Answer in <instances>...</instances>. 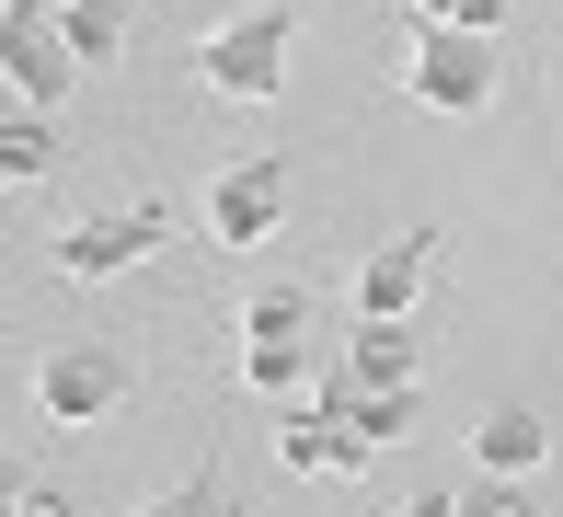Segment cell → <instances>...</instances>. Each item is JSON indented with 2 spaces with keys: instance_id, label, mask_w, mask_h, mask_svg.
<instances>
[{
  "instance_id": "1",
  "label": "cell",
  "mask_w": 563,
  "mask_h": 517,
  "mask_svg": "<svg viewBox=\"0 0 563 517\" xmlns=\"http://www.w3.org/2000/svg\"><path fill=\"white\" fill-rule=\"evenodd\" d=\"M288 58H299V12L288 0H253V12H230L196 35V81L219 103H276L288 92Z\"/></svg>"
},
{
  "instance_id": "2",
  "label": "cell",
  "mask_w": 563,
  "mask_h": 517,
  "mask_svg": "<svg viewBox=\"0 0 563 517\" xmlns=\"http://www.w3.org/2000/svg\"><path fill=\"white\" fill-rule=\"evenodd\" d=\"M185 242V207L173 196H126V207H92V219H69L58 242H46V265L81 276V288H104V276H139L150 253Z\"/></svg>"
},
{
  "instance_id": "3",
  "label": "cell",
  "mask_w": 563,
  "mask_h": 517,
  "mask_svg": "<svg viewBox=\"0 0 563 517\" xmlns=\"http://www.w3.org/2000/svg\"><path fill=\"white\" fill-rule=\"evenodd\" d=\"M126 403H139V356L104 345V333H69V345L35 356V414H46V426L92 437V426H115Z\"/></svg>"
},
{
  "instance_id": "4",
  "label": "cell",
  "mask_w": 563,
  "mask_h": 517,
  "mask_svg": "<svg viewBox=\"0 0 563 517\" xmlns=\"http://www.w3.org/2000/svg\"><path fill=\"white\" fill-rule=\"evenodd\" d=\"M402 92L438 103V116H483V103L506 92V35H449V23H426L415 58H402Z\"/></svg>"
},
{
  "instance_id": "5",
  "label": "cell",
  "mask_w": 563,
  "mask_h": 517,
  "mask_svg": "<svg viewBox=\"0 0 563 517\" xmlns=\"http://www.w3.org/2000/svg\"><path fill=\"white\" fill-rule=\"evenodd\" d=\"M69 81H81V58H69L58 12H46V0H0V92L35 103V116H58Z\"/></svg>"
},
{
  "instance_id": "6",
  "label": "cell",
  "mask_w": 563,
  "mask_h": 517,
  "mask_svg": "<svg viewBox=\"0 0 563 517\" xmlns=\"http://www.w3.org/2000/svg\"><path fill=\"white\" fill-rule=\"evenodd\" d=\"M288 230V150H253V162H230L208 185V242L219 253H253Z\"/></svg>"
},
{
  "instance_id": "7",
  "label": "cell",
  "mask_w": 563,
  "mask_h": 517,
  "mask_svg": "<svg viewBox=\"0 0 563 517\" xmlns=\"http://www.w3.org/2000/svg\"><path fill=\"white\" fill-rule=\"evenodd\" d=\"M438 288V230H391V242L356 265V322H415Z\"/></svg>"
},
{
  "instance_id": "8",
  "label": "cell",
  "mask_w": 563,
  "mask_h": 517,
  "mask_svg": "<svg viewBox=\"0 0 563 517\" xmlns=\"http://www.w3.org/2000/svg\"><path fill=\"white\" fill-rule=\"evenodd\" d=\"M472 460H483V472H495V483H529V472H541V460H552V426H541V414H529V403H495V414H483V426H472Z\"/></svg>"
},
{
  "instance_id": "9",
  "label": "cell",
  "mask_w": 563,
  "mask_h": 517,
  "mask_svg": "<svg viewBox=\"0 0 563 517\" xmlns=\"http://www.w3.org/2000/svg\"><path fill=\"white\" fill-rule=\"evenodd\" d=\"M288 426H276V472L288 483H345V437H334V414L322 403H276Z\"/></svg>"
},
{
  "instance_id": "10",
  "label": "cell",
  "mask_w": 563,
  "mask_h": 517,
  "mask_svg": "<svg viewBox=\"0 0 563 517\" xmlns=\"http://www.w3.org/2000/svg\"><path fill=\"white\" fill-rule=\"evenodd\" d=\"M58 173H69L58 127H46L35 103H12V116H0V185H12V196H35V185H58Z\"/></svg>"
},
{
  "instance_id": "11",
  "label": "cell",
  "mask_w": 563,
  "mask_h": 517,
  "mask_svg": "<svg viewBox=\"0 0 563 517\" xmlns=\"http://www.w3.org/2000/svg\"><path fill=\"white\" fill-rule=\"evenodd\" d=\"M415 356H426L415 322H356V333H345V369L368 380V392H415Z\"/></svg>"
},
{
  "instance_id": "12",
  "label": "cell",
  "mask_w": 563,
  "mask_h": 517,
  "mask_svg": "<svg viewBox=\"0 0 563 517\" xmlns=\"http://www.w3.org/2000/svg\"><path fill=\"white\" fill-rule=\"evenodd\" d=\"M126 23H139V0H58V35L81 69H115L126 58Z\"/></svg>"
},
{
  "instance_id": "13",
  "label": "cell",
  "mask_w": 563,
  "mask_h": 517,
  "mask_svg": "<svg viewBox=\"0 0 563 517\" xmlns=\"http://www.w3.org/2000/svg\"><path fill=\"white\" fill-rule=\"evenodd\" d=\"M299 333H311V288H299V276L242 299V345H299Z\"/></svg>"
},
{
  "instance_id": "14",
  "label": "cell",
  "mask_w": 563,
  "mask_h": 517,
  "mask_svg": "<svg viewBox=\"0 0 563 517\" xmlns=\"http://www.w3.org/2000/svg\"><path fill=\"white\" fill-rule=\"evenodd\" d=\"M139 517H242V495H230V472H219V460H196V472H185V483H162Z\"/></svg>"
},
{
  "instance_id": "15",
  "label": "cell",
  "mask_w": 563,
  "mask_h": 517,
  "mask_svg": "<svg viewBox=\"0 0 563 517\" xmlns=\"http://www.w3.org/2000/svg\"><path fill=\"white\" fill-rule=\"evenodd\" d=\"M242 380L265 403H311V356H299V345H242Z\"/></svg>"
},
{
  "instance_id": "16",
  "label": "cell",
  "mask_w": 563,
  "mask_h": 517,
  "mask_svg": "<svg viewBox=\"0 0 563 517\" xmlns=\"http://www.w3.org/2000/svg\"><path fill=\"white\" fill-rule=\"evenodd\" d=\"M426 23H449V35H506L518 23V0H415Z\"/></svg>"
},
{
  "instance_id": "17",
  "label": "cell",
  "mask_w": 563,
  "mask_h": 517,
  "mask_svg": "<svg viewBox=\"0 0 563 517\" xmlns=\"http://www.w3.org/2000/svg\"><path fill=\"white\" fill-rule=\"evenodd\" d=\"M23 495H35V472H23V460L0 449V517H23Z\"/></svg>"
},
{
  "instance_id": "18",
  "label": "cell",
  "mask_w": 563,
  "mask_h": 517,
  "mask_svg": "<svg viewBox=\"0 0 563 517\" xmlns=\"http://www.w3.org/2000/svg\"><path fill=\"white\" fill-rule=\"evenodd\" d=\"M402 517H472V506H460L449 483H426V495H402Z\"/></svg>"
},
{
  "instance_id": "19",
  "label": "cell",
  "mask_w": 563,
  "mask_h": 517,
  "mask_svg": "<svg viewBox=\"0 0 563 517\" xmlns=\"http://www.w3.org/2000/svg\"><path fill=\"white\" fill-rule=\"evenodd\" d=\"M23 517H81V506H69L58 483H35V495H23Z\"/></svg>"
},
{
  "instance_id": "20",
  "label": "cell",
  "mask_w": 563,
  "mask_h": 517,
  "mask_svg": "<svg viewBox=\"0 0 563 517\" xmlns=\"http://www.w3.org/2000/svg\"><path fill=\"white\" fill-rule=\"evenodd\" d=\"M472 517H541L529 495H472Z\"/></svg>"
}]
</instances>
